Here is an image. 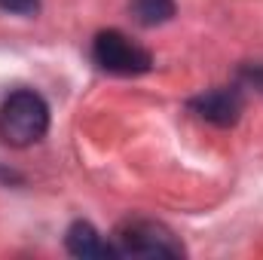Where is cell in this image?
Masks as SVG:
<instances>
[{
    "label": "cell",
    "mask_w": 263,
    "mask_h": 260,
    "mask_svg": "<svg viewBox=\"0 0 263 260\" xmlns=\"http://www.w3.org/2000/svg\"><path fill=\"white\" fill-rule=\"evenodd\" d=\"M49 129V107L34 89H18L0 104V138L9 147H31Z\"/></svg>",
    "instance_id": "cell-1"
},
{
    "label": "cell",
    "mask_w": 263,
    "mask_h": 260,
    "mask_svg": "<svg viewBox=\"0 0 263 260\" xmlns=\"http://www.w3.org/2000/svg\"><path fill=\"white\" fill-rule=\"evenodd\" d=\"M114 248L120 257H184L181 239L159 220H126L114 233Z\"/></svg>",
    "instance_id": "cell-2"
},
{
    "label": "cell",
    "mask_w": 263,
    "mask_h": 260,
    "mask_svg": "<svg viewBox=\"0 0 263 260\" xmlns=\"http://www.w3.org/2000/svg\"><path fill=\"white\" fill-rule=\"evenodd\" d=\"M92 59L101 70L117 73V77H138V73H147L153 67V55L117 28H107V31L95 34Z\"/></svg>",
    "instance_id": "cell-3"
},
{
    "label": "cell",
    "mask_w": 263,
    "mask_h": 260,
    "mask_svg": "<svg viewBox=\"0 0 263 260\" xmlns=\"http://www.w3.org/2000/svg\"><path fill=\"white\" fill-rule=\"evenodd\" d=\"M190 110L217 129H230L239 123L245 110V98H242V89L236 86H217V89H208L196 98H190Z\"/></svg>",
    "instance_id": "cell-4"
},
{
    "label": "cell",
    "mask_w": 263,
    "mask_h": 260,
    "mask_svg": "<svg viewBox=\"0 0 263 260\" xmlns=\"http://www.w3.org/2000/svg\"><path fill=\"white\" fill-rule=\"evenodd\" d=\"M65 248L73 254V257L83 260H104V257H120L114 242H104L101 233L89 224V220H77L70 224L65 233Z\"/></svg>",
    "instance_id": "cell-5"
},
{
    "label": "cell",
    "mask_w": 263,
    "mask_h": 260,
    "mask_svg": "<svg viewBox=\"0 0 263 260\" xmlns=\"http://www.w3.org/2000/svg\"><path fill=\"white\" fill-rule=\"evenodd\" d=\"M129 9L141 28H156L175 15V0H129Z\"/></svg>",
    "instance_id": "cell-6"
},
{
    "label": "cell",
    "mask_w": 263,
    "mask_h": 260,
    "mask_svg": "<svg viewBox=\"0 0 263 260\" xmlns=\"http://www.w3.org/2000/svg\"><path fill=\"white\" fill-rule=\"evenodd\" d=\"M239 83L248 86V89L263 92V62H251V65L239 67Z\"/></svg>",
    "instance_id": "cell-7"
},
{
    "label": "cell",
    "mask_w": 263,
    "mask_h": 260,
    "mask_svg": "<svg viewBox=\"0 0 263 260\" xmlns=\"http://www.w3.org/2000/svg\"><path fill=\"white\" fill-rule=\"evenodd\" d=\"M0 9L15 12V15H34L40 9V0H0Z\"/></svg>",
    "instance_id": "cell-8"
}]
</instances>
